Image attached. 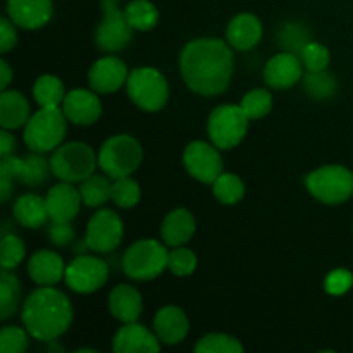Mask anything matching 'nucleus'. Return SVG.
<instances>
[{"mask_svg": "<svg viewBox=\"0 0 353 353\" xmlns=\"http://www.w3.org/2000/svg\"><path fill=\"white\" fill-rule=\"evenodd\" d=\"M234 69L233 48L219 38H199L185 45L179 72L192 92L216 97L226 92Z\"/></svg>", "mask_w": 353, "mask_h": 353, "instance_id": "nucleus-1", "label": "nucleus"}, {"mask_svg": "<svg viewBox=\"0 0 353 353\" xmlns=\"http://www.w3.org/2000/svg\"><path fill=\"white\" fill-rule=\"evenodd\" d=\"M21 319L30 336L48 343L69 330L72 323V305L59 290L40 286L23 303Z\"/></svg>", "mask_w": 353, "mask_h": 353, "instance_id": "nucleus-2", "label": "nucleus"}, {"mask_svg": "<svg viewBox=\"0 0 353 353\" xmlns=\"http://www.w3.org/2000/svg\"><path fill=\"white\" fill-rule=\"evenodd\" d=\"M68 117L61 107H40L24 126L23 140L31 152L47 154L61 147L68 130Z\"/></svg>", "mask_w": 353, "mask_h": 353, "instance_id": "nucleus-3", "label": "nucleus"}, {"mask_svg": "<svg viewBox=\"0 0 353 353\" xmlns=\"http://www.w3.org/2000/svg\"><path fill=\"white\" fill-rule=\"evenodd\" d=\"M143 148L131 134H116L103 141L99 152V168L110 179L130 176L140 168Z\"/></svg>", "mask_w": 353, "mask_h": 353, "instance_id": "nucleus-4", "label": "nucleus"}, {"mask_svg": "<svg viewBox=\"0 0 353 353\" xmlns=\"http://www.w3.org/2000/svg\"><path fill=\"white\" fill-rule=\"evenodd\" d=\"M99 157L93 148L83 141H69L54 150L50 157L52 174L65 183H83L95 174Z\"/></svg>", "mask_w": 353, "mask_h": 353, "instance_id": "nucleus-5", "label": "nucleus"}, {"mask_svg": "<svg viewBox=\"0 0 353 353\" xmlns=\"http://www.w3.org/2000/svg\"><path fill=\"white\" fill-rule=\"evenodd\" d=\"M169 252L157 240H138L128 247L123 257V271L133 281H150L168 268Z\"/></svg>", "mask_w": 353, "mask_h": 353, "instance_id": "nucleus-6", "label": "nucleus"}, {"mask_svg": "<svg viewBox=\"0 0 353 353\" xmlns=\"http://www.w3.org/2000/svg\"><path fill=\"white\" fill-rule=\"evenodd\" d=\"M305 186L319 202L340 205L353 196V172L345 165H323L307 174Z\"/></svg>", "mask_w": 353, "mask_h": 353, "instance_id": "nucleus-7", "label": "nucleus"}, {"mask_svg": "<svg viewBox=\"0 0 353 353\" xmlns=\"http://www.w3.org/2000/svg\"><path fill=\"white\" fill-rule=\"evenodd\" d=\"M126 90L131 102L145 112H157L164 109L169 99L168 81L155 68L133 69L128 76Z\"/></svg>", "mask_w": 353, "mask_h": 353, "instance_id": "nucleus-8", "label": "nucleus"}, {"mask_svg": "<svg viewBox=\"0 0 353 353\" xmlns=\"http://www.w3.org/2000/svg\"><path fill=\"white\" fill-rule=\"evenodd\" d=\"M248 117L240 105L224 103L210 112L207 121V133L210 141L219 150H231L238 147L248 130Z\"/></svg>", "mask_w": 353, "mask_h": 353, "instance_id": "nucleus-9", "label": "nucleus"}, {"mask_svg": "<svg viewBox=\"0 0 353 353\" xmlns=\"http://www.w3.org/2000/svg\"><path fill=\"white\" fill-rule=\"evenodd\" d=\"M103 17L95 30L97 47L107 54L124 50L133 38V28L117 0H102Z\"/></svg>", "mask_w": 353, "mask_h": 353, "instance_id": "nucleus-10", "label": "nucleus"}, {"mask_svg": "<svg viewBox=\"0 0 353 353\" xmlns=\"http://www.w3.org/2000/svg\"><path fill=\"white\" fill-rule=\"evenodd\" d=\"M109 278V265L105 261L93 255H78L65 268V285L74 293L88 295L102 288Z\"/></svg>", "mask_w": 353, "mask_h": 353, "instance_id": "nucleus-11", "label": "nucleus"}, {"mask_svg": "<svg viewBox=\"0 0 353 353\" xmlns=\"http://www.w3.org/2000/svg\"><path fill=\"white\" fill-rule=\"evenodd\" d=\"M124 234L123 219L114 210L102 209L88 221L85 243L97 254H109L119 247Z\"/></svg>", "mask_w": 353, "mask_h": 353, "instance_id": "nucleus-12", "label": "nucleus"}, {"mask_svg": "<svg viewBox=\"0 0 353 353\" xmlns=\"http://www.w3.org/2000/svg\"><path fill=\"white\" fill-rule=\"evenodd\" d=\"M183 164L192 178L205 185H212L223 174V159L212 141H192L183 152Z\"/></svg>", "mask_w": 353, "mask_h": 353, "instance_id": "nucleus-13", "label": "nucleus"}, {"mask_svg": "<svg viewBox=\"0 0 353 353\" xmlns=\"http://www.w3.org/2000/svg\"><path fill=\"white\" fill-rule=\"evenodd\" d=\"M50 172V161L41 157L38 152L24 155V157H14L12 154L0 162V176H7L12 181H19L28 186L43 185Z\"/></svg>", "mask_w": 353, "mask_h": 353, "instance_id": "nucleus-14", "label": "nucleus"}, {"mask_svg": "<svg viewBox=\"0 0 353 353\" xmlns=\"http://www.w3.org/2000/svg\"><path fill=\"white\" fill-rule=\"evenodd\" d=\"M128 76L126 64L119 57L107 55L93 62L88 71V83L93 92L107 95L117 92L128 81Z\"/></svg>", "mask_w": 353, "mask_h": 353, "instance_id": "nucleus-15", "label": "nucleus"}, {"mask_svg": "<svg viewBox=\"0 0 353 353\" xmlns=\"http://www.w3.org/2000/svg\"><path fill=\"white\" fill-rule=\"evenodd\" d=\"M62 110L72 124L90 126V124H95L102 116V102L93 90L74 88L65 93Z\"/></svg>", "mask_w": 353, "mask_h": 353, "instance_id": "nucleus-16", "label": "nucleus"}, {"mask_svg": "<svg viewBox=\"0 0 353 353\" xmlns=\"http://www.w3.org/2000/svg\"><path fill=\"white\" fill-rule=\"evenodd\" d=\"M302 59L293 52H281L268 61L264 68V79L271 88L288 90L302 79Z\"/></svg>", "mask_w": 353, "mask_h": 353, "instance_id": "nucleus-17", "label": "nucleus"}, {"mask_svg": "<svg viewBox=\"0 0 353 353\" xmlns=\"http://www.w3.org/2000/svg\"><path fill=\"white\" fill-rule=\"evenodd\" d=\"M45 203H47V212L50 221L72 223V219L78 216L83 199L78 188H74L71 183L62 181L48 190Z\"/></svg>", "mask_w": 353, "mask_h": 353, "instance_id": "nucleus-18", "label": "nucleus"}, {"mask_svg": "<svg viewBox=\"0 0 353 353\" xmlns=\"http://www.w3.org/2000/svg\"><path fill=\"white\" fill-rule=\"evenodd\" d=\"M112 350L116 353H157L161 350V341L157 334H152V331L134 321L119 327L114 336Z\"/></svg>", "mask_w": 353, "mask_h": 353, "instance_id": "nucleus-19", "label": "nucleus"}, {"mask_svg": "<svg viewBox=\"0 0 353 353\" xmlns=\"http://www.w3.org/2000/svg\"><path fill=\"white\" fill-rule=\"evenodd\" d=\"M7 17L24 30H38L52 17V0H7Z\"/></svg>", "mask_w": 353, "mask_h": 353, "instance_id": "nucleus-20", "label": "nucleus"}, {"mask_svg": "<svg viewBox=\"0 0 353 353\" xmlns=\"http://www.w3.org/2000/svg\"><path fill=\"white\" fill-rule=\"evenodd\" d=\"M190 323L186 314L179 307L165 305L159 309L154 317V333L164 345H178L186 338Z\"/></svg>", "mask_w": 353, "mask_h": 353, "instance_id": "nucleus-21", "label": "nucleus"}, {"mask_svg": "<svg viewBox=\"0 0 353 353\" xmlns=\"http://www.w3.org/2000/svg\"><path fill=\"white\" fill-rule=\"evenodd\" d=\"M262 23L254 14H238L226 28V40L231 48L240 52L252 50L262 40Z\"/></svg>", "mask_w": 353, "mask_h": 353, "instance_id": "nucleus-22", "label": "nucleus"}, {"mask_svg": "<svg viewBox=\"0 0 353 353\" xmlns=\"http://www.w3.org/2000/svg\"><path fill=\"white\" fill-rule=\"evenodd\" d=\"M28 274L40 286L57 285L65 274L64 261L52 250H38L28 262Z\"/></svg>", "mask_w": 353, "mask_h": 353, "instance_id": "nucleus-23", "label": "nucleus"}, {"mask_svg": "<svg viewBox=\"0 0 353 353\" xmlns=\"http://www.w3.org/2000/svg\"><path fill=\"white\" fill-rule=\"evenodd\" d=\"M143 310L141 293L131 285H117L109 293V312L123 324L134 323Z\"/></svg>", "mask_w": 353, "mask_h": 353, "instance_id": "nucleus-24", "label": "nucleus"}, {"mask_svg": "<svg viewBox=\"0 0 353 353\" xmlns=\"http://www.w3.org/2000/svg\"><path fill=\"white\" fill-rule=\"evenodd\" d=\"M196 230L195 217L186 209H174L164 217L161 236L168 247H183L193 238Z\"/></svg>", "mask_w": 353, "mask_h": 353, "instance_id": "nucleus-25", "label": "nucleus"}, {"mask_svg": "<svg viewBox=\"0 0 353 353\" xmlns=\"http://www.w3.org/2000/svg\"><path fill=\"white\" fill-rule=\"evenodd\" d=\"M31 117V107L26 97L16 90H3L0 95V124L3 130H19Z\"/></svg>", "mask_w": 353, "mask_h": 353, "instance_id": "nucleus-26", "label": "nucleus"}, {"mask_svg": "<svg viewBox=\"0 0 353 353\" xmlns=\"http://www.w3.org/2000/svg\"><path fill=\"white\" fill-rule=\"evenodd\" d=\"M12 212L17 223L24 228H30V230L41 228L48 219H50L47 212L45 199L34 195V193H26V195L19 196V199L14 202Z\"/></svg>", "mask_w": 353, "mask_h": 353, "instance_id": "nucleus-27", "label": "nucleus"}, {"mask_svg": "<svg viewBox=\"0 0 353 353\" xmlns=\"http://www.w3.org/2000/svg\"><path fill=\"white\" fill-rule=\"evenodd\" d=\"M33 97L40 107L62 105L65 99L64 83L54 74H41L33 85Z\"/></svg>", "mask_w": 353, "mask_h": 353, "instance_id": "nucleus-28", "label": "nucleus"}, {"mask_svg": "<svg viewBox=\"0 0 353 353\" xmlns=\"http://www.w3.org/2000/svg\"><path fill=\"white\" fill-rule=\"evenodd\" d=\"M124 14L131 28L138 31H150L159 23L157 7L148 0H133L124 7Z\"/></svg>", "mask_w": 353, "mask_h": 353, "instance_id": "nucleus-29", "label": "nucleus"}, {"mask_svg": "<svg viewBox=\"0 0 353 353\" xmlns=\"http://www.w3.org/2000/svg\"><path fill=\"white\" fill-rule=\"evenodd\" d=\"M79 193H81L83 203L86 207H102L103 203L110 200L112 183H110V178L107 174H92L81 183Z\"/></svg>", "mask_w": 353, "mask_h": 353, "instance_id": "nucleus-30", "label": "nucleus"}, {"mask_svg": "<svg viewBox=\"0 0 353 353\" xmlns=\"http://www.w3.org/2000/svg\"><path fill=\"white\" fill-rule=\"evenodd\" d=\"M214 196L224 205H234L245 196V185L240 176L233 172H223L216 181L212 183Z\"/></svg>", "mask_w": 353, "mask_h": 353, "instance_id": "nucleus-31", "label": "nucleus"}, {"mask_svg": "<svg viewBox=\"0 0 353 353\" xmlns=\"http://www.w3.org/2000/svg\"><path fill=\"white\" fill-rule=\"evenodd\" d=\"M21 300L19 281L9 271H2L0 279V319L7 321L16 314Z\"/></svg>", "mask_w": 353, "mask_h": 353, "instance_id": "nucleus-32", "label": "nucleus"}, {"mask_svg": "<svg viewBox=\"0 0 353 353\" xmlns=\"http://www.w3.org/2000/svg\"><path fill=\"white\" fill-rule=\"evenodd\" d=\"M141 190L138 181H134L130 176L124 178L114 179L112 183V193H110V200L116 203L121 209H131L140 202Z\"/></svg>", "mask_w": 353, "mask_h": 353, "instance_id": "nucleus-33", "label": "nucleus"}, {"mask_svg": "<svg viewBox=\"0 0 353 353\" xmlns=\"http://www.w3.org/2000/svg\"><path fill=\"white\" fill-rule=\"evenodd\" d=\"M303 86H305V92L309 93L310 97L319 100L331 99L338 90L336 79H334V76L330 74L327 71H309L305 74V78H303Z\"/></svg>", "mask_w": 353, "mask_h": 353, "instance_id": "nucleus-34", "label": "nucleus"}, {"mask_svg": "<svg viewBox=\"0 0 353 353\" xmlns=\"http://www.w3.org/2000/svg\"><path fill=\"white\" fill-rule=\"evenodd\" d=\"M240 107L247 114L248 119H262L268 116L272 109V95L271 92L264 88H255L248 92L241 99Z\"/></svg>", "mask_w": 353, "mask_h": 353, "instance_id": "nucleus-35", "label": "nucleus"}, {"mask_svg": "<svg viewBox=\"0 0 353 353\" xmlns=\"http://www.w3.org/2000/svg\"><path fill=\"white\" fill-rule=\"evenodd\" d=\"M278 40L281 43V47L285 48V52H293V54H299L302 52V48L305 47L310 40V33L303 24L300 23H286L285 26L279 30Z\"/></svg>", "mask_w": 353, "mask_h": 353, "instance_id": "nucleus-36", "label": "nucleus"}, {"mask_svg": "<svg viewBox=\"0 0 353 353\" xmlns=\"http://www.w3.org/2000/svg\"><path fill=\"white\" fill-rule=\"evenodd\" d=\"M196 353H241L243 347L236 338L223 333H212L203 336L196 343Z\"/></svg>", "mask_w": 353, "mask_h": 353, "instance_id": "nucleus-37", "label": "nucleus"}, {"mask_svg": "<svg viewBox=\"0 0 353 353\" xmlns=\"http://www.w3.org/2000/svg\"><path fill=\"white\" fill-rule=\"evenodd\" d=\"M26 248H24L23 240L16 234H6L0 241V264L3 271L17 268L23 262Z\"/></svg>", "mask_w": 353, "mask_h": 353, "instance_id": "nucleus-38", "label": "nucleus"}, {"mask_svg": "<svg viewBox=\"0 0 353 353\" xmlns=\"http://www.w3.org/2000/svg\"><path fill=\"white\" fill-rule=\"evenodd\" d=\"M300 59H302V64L307 71H326L331 62V54L323 43L309 41L300 52Z\"/></svg>", "mask_w": 353, "mask_h": 353, "instance_id": "nucleus-39", "label": "nucleus"}, {"mask_svg": "<svg viewBox=\"0 0 353 353\" xmlns=\"http://www.w3.org/2000/svg\"><path fill=\"white\" fill-rule=\"evenodd\" d=\"M168 269L179 278L193 274L196 269V255L190 248L172 247L168 257Z\"/></svg>", "mask_w": 353, "mask_h": 353, "instance_id": "nucleus-40", "label": "nucleus"}, {"mask_svg": "<svg viewBox=\"0 0 353 353\" xmlns=\"http://www.w3.org/2000/svg\"><path fill=\"white\" fill-rule=\"evenodd\" d=\"M28 331L17 326H3L0 331V350L2 353H23L28 348Z\"/></svg>", "mask_w": 353, "mask_h": 353, "instance_id": "nucleus-41", "label": "nucleus"}, {"mask_svg": "<svg viewBox=\"0 0 353 353\" xmlns=\"http://www.w3.org/2000/svg\"><path fill=\"white\" fill-rule=\"evenodd\" d=\"M353 285V274L347 269H334L326 276L324 288L330 295H343Z\"/></svg>", "mask_w": 353, "mask_h": 353, "instance_id": "nucleus-42", "label": "nucleus"}, {"mask_svg": "<svg viewBox=\"0 0 353 353\" xmlns=\"http://www.w3.org/2000/svg\"><path fill=\"white\" fill-rule=\"evenodd\" d=\"M48 238L54 245L65 247V245L74 240V230H72L71 223H55V221H52V224L48 226Z\"/></svg>", "mask_w": 353, "mask_h": 353, "instance_id": "nucleus-43", "label": "nucleus"}, {"mask_svg": "<svg viewBox=\"0 0 353 353\" xmlns=\"http://www.w3.org/2000/svg\"><path fill=\"white\" fill-rule=\"evenodd\" d=\"M16 24L9 19V17H2L0 19V52L7 54L10 48L16 45L17 33H16Z\"/></svg>", "mask_w": 353, "mask_h": 353, "instance_id": "nucleus-44", "label": "nucleus"}, {"mask_svg": "<svg viewBox=\"0 0 353 353\" xmlns=\"http://www.w3.org/2000/svg\"><path fill=\"white\" fill-rule=\"evenodd\" d=\"M10 130H3L0 133V159H6L14 154L16 150V138L9 133Z\"/></svg>", "mask_w": 353, "mask_h": 353, "instance_id": "nucleus-45", "label": "nucleus"}, {"mask_svg": "<svg viewBox=\"0 0 353 353\" xmlns=\"http://www.w3.org/2000/svg\"><path fill=\"white\" fill-rule=\"evenodd\" d=\"M0 71H2V76H0V88L7 90V86H9V83L12 81V69H10V65L7 64V61H0Z\"/></svg>", "mask_w": 353, "mask_h": 353, "instance_id": "nucleus-46", "label": "nucleus"}, {"mask_svg": "<svg viewBox=\"0 0 353 353\" xmlns=\"http://www.w3.org/2000/svg\"><path fill=\"white\" fill-rule=\"evenodd\" d=\"M12 179L7 178V176H0V200L7 202L12 193Z\"/></svg>", "mask_w": 353, "mask_h": 353, "instance_id": "nucleus-47", "label": "nucleus"}]
</instances>
